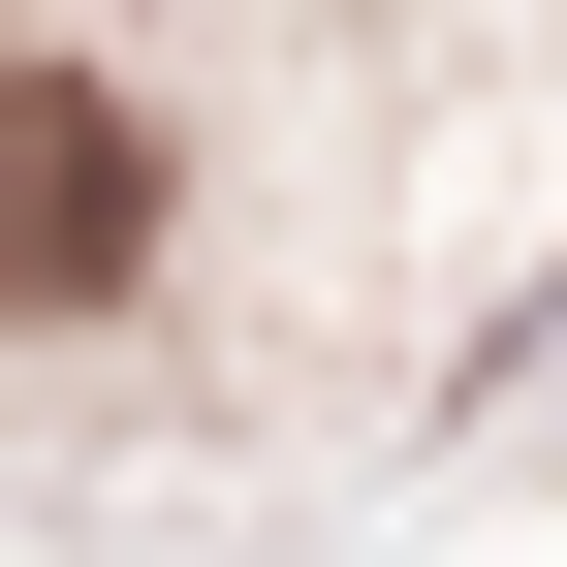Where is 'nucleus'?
<instances>
[{
  "instance_id": "obj_1",
  "label": "nucleus",
  "mask_w": 567,
  "mask_h": 567,
  "mask_svg": "<svg viewBox=\"0 0 567 567\" xmlns=\"http://www.w3.org/2000/svg\"><path fill=\"white\" fill-rule=\"evenodd\" d=\"M126 252H158V126L32 63V95H0V316H95Z\"/></svg>"
}]
</instances>
